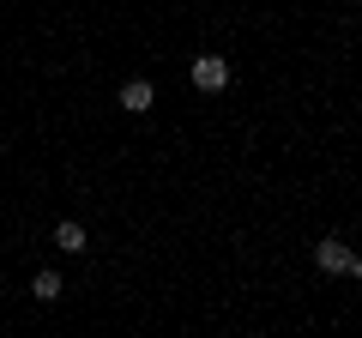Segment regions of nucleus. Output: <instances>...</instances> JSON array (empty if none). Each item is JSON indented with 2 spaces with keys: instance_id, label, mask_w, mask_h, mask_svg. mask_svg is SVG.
<instances>
[{
  "instance_id": "nucleus-1",
  "label": "nucleus",
  "mask_w": 362,
  "mask_h": 338,
  "mask_svg": "<svg viewBox=\"0 0 362 338\" xmlns=\"http://www.w3.org/2000/svg\"><path fill=\"white\" fill-rule=\"evenodd\" d=\"M194 85L199 91H223V85H230V61H223V54H199L194 61Z\"/></svg>"
},
{
  "instance_id": "nucleus-2",
  "label": "nucleus",
  "mask_w": 362,
  "mask_h": 338,
  "mask_svg": "<svg viewBox=\"0 0 362 338\" xmlns=\"http://www.w3.org/2000/svg\"><path fill=\"white\" fill-rule=\"evenodd\" d=\"M121 109H127V115H145V109L157 103V85L151 78H127V85H121V97H115Z\"/></svg>"
},
{
  "instance_id": "nucleus-3",
  "label": "nucleus",
  "mask_w": 362,
  "mask_h": 338,
  "mask_svg": "<svg viewBox=\"0 0 362 338\" xmlns=\"http://www.w3.org/2000/svg\"><path fill=\"white\" fill-rule=\"evenodd\" d=\"M314 266L320 272H350V247L344 242H314Z\"/></svg>"
},
{
  "instance_id": "nucleus-4",
  "label": "nucleus",
  "mask_w": 362,
  "mask_h": 338,
  "mask_svg": "<svg viewBox=\"0 0 362 338\" xmlns=\"http://www.w3.org/2000/svg\"><path fill=\"white\" fill-rule=\"evenodd\" d=\"M54 247H61V254H85V223H54Z\"/></svg>"
},
{
  "instance_id": "nucleus-5",
  "label": "nucleus",
  "mask_w": 362,
  "mask_h": 338,
  "mask_svg": "<svg viewBox=\"0 0 362 338\" xmlns=\"http://www.w3.org/2000/svg\"><path fill=\"white\" fill-rule=\"evenodd\" d=\"M30 290H37V302H61V272H37V278H30Z\"/></svg>"
},
{
  "instance_id": "nucleus-6",
  "label": "nucleus",
  "mask_w": 362,
  "mask_h": 338,
  "mask_svg": "<svg viewBox=\"0 0 362 338\" xmlns=\"http://www.w3.org/2000/svg\"><path fill=\"white\" fill-rule=\"evenodd\" d=\"M344 278H356V284H362V254H350V272Z\"/></svg>"
}]
</instances>
